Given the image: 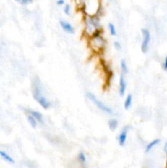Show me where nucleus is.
<instances>
[{"label": "nucleus", "instance_id": "1", "mask_svg": "<svg viewBox=\"0 0 167 168\" xmlns=\"http://www.w3.org/2000/svg\"><path fill=\"white\" fill-rule=\"evenodd\" d=\"M31 92H32L34 99L44 110H48L51 108L52 103L43 93V86L39 77L36 76L33 79L32 84H31Z\"/></svg>", "mask_w": 167, "mask_h": 168}, {"label": "nucleus", "instance_id": "2", "mask_svg": "<svg viewBox=\"0 0 167 168\" xmlns=\"http://www.w3.org/2000/svg\"><path fill=\"white\" fill-rule=\"evenodd\" d=\"M84 22V35L87 38L91 37L92 35L96 34L97 32L100 31H103V26L101 24L99 16H87L85 15V17L83 20Z\"/></svg>", "mask_w": 167, "mask_h": 168}, {"label": "nucleus", "instance_id": "3", "mask_svg": "<svg viewBox=\"0 0 167 168\" xmlns=\"http://www.w3.org/2000/svg\"><path fill=\"white\" fill-rule=\"evenodd\" d=\"M76 4L87 16L98 15L101 9L100 0H76Z\"/></svg>", "mask_w": 167, "mask_h": 168}, {"label": "nucleus", "instance_id": "4", "mask_svg": "<svg viewBox=\"0 0 167 168\" xmlns=\"http://www.w3.org/2000/svg\"><path fill=\"white\" fill-rule=\"evenodd\" d=\"M103 31L97 32L96 34L88 38V44L90 49L95 53H102L107 44V41L103 35Z\"/></svg>", "mask_w": 167, "mask_h": 168}, {"label": "nucleus", "instance_id": "5", "mask_svg": "<svg viewBox=\"0 0 167 168\" xmlns=\"http://www.w3.org/2000/svg\"><path fill=\"white\" fill-rule=\"evenodd\" d=\"M86 96L102 112H105V113H107L108 115H116V112H115L113 109L108 105H107L106 103H104L103 101H101L99 98H97L96 95H94L93 93L87 92L86 93Z\"/></svg>", "mask_w": 167, "mask_h": 168}, {"label": "nucleus", "instance_id": "6", "mask_svg": "<svg viewBox=\"0 0 167 168\" xmlns=\"http://www.w3.org/2000/svg\"><path fill=\"white\" fill-rule=\"evenodd\" d=\"M142 40L141 44V50L143 53H146L149 49L150 42H151V33L147 29H142Z\"/></svg>", "mask_w": 167, "mask_h": 168}, {"label": "nucleus", "instance_id": "7", "mask_svg": "<svg viewBox=\"0 0 167 168\" xmlns=\"http://www.w3.org/2000/svg\"><path fill=\"white\" fill-rule=\"evenodd\" d=\"M129 129H130V126L127 125V126H124L122 128V130L119 134L118 135V143L120 144V146L123 147L124 146V144L126 143V140H127V136H128V133L129 131Z\"/></svg>", "mask_w": 167, "mask_h": 168}, {"label": "nucleus", "instance_id": "8", "mask_svg": "<svg viewBox=\"0 0 167 168\" xmlns=\"http://www.w3.org/2000/svg\"><path fill=\"white\" fill-rule=\"evenodd\" d=\"M127 89V83L125 81V75L121 73L119 79V95L121 97H124Z\"/></svg>", "mask_w": 167, "mask_h": 168}, {"label": "nucleus", "instance_id": "9", "mask_svg": "<svg viewBox=\"0 0 167 168\" xmlns=\"http://www.w3.org/2000/svg\"><path fill=\"white\" fill-rule=\"evenodd\" d=\"M59 24H60L61 29L64 31L65 32H67L68 34H74L75 33V28L73 27V25L68 22V21H65V20H60L59 21Z\"/></svg>", "mask_w": 167, "mask_h": 168}, {"label": "nucleus", "instance_id": "10", "mask_svg": "<svg viewBox=\"0 0 167 168\" xmlns=\"http://www.w3.org/2000/svg\"><path fill=\"white\" fill-rule=\"evenodd\" d=\"M27 112H29L30 114H31V115L35 118L36 121H38V123L43 124V116L41 112H38V111H35V110H33V109H28V110H27Z\"/></svg>", "mask_w": 167, "mask_h": 168}, {"label": "nucleus", "instance_id": "11", "mask_svg": "<svg viewBox=\"0 0 167 168\" xmlns=\"http://www.w3.org/2000/svg\"><path fill=\"white\" fill-rule=\"evenodd\" d=\"M132 103H133V96H132L131 94H129L126 98H125V100H124V108L125 110H129L130 108L132 107Z\"/></svg>", "mask_w": 167, "mask_h": 168}, {"label": "nucleus", "instance_id": "12", "mask_svg": "<svg viewBox=\"0 0 167 168\" xmlns=\"http://www.w3.org/2000/svg\"><path fill=\"white\" fill-rule=\"evenodd\" d=\"M26 118H27V121H28L30 126H31L33 129H35L37 126H38V121H36L35 118L31 114H30L29 112H27V114H26Z\"/></svg>", "mask_w": 167, "mask_h": 168}, {"label": "nucleus", "instance_id": "13", "mask_svg": "<svg viewBox=\"0 0 167 168\" xmlns=\"http://www.w3.org/2000/svg\"><path fill=\"white\" fill-rule=\"evenodd\" d=\"M118 125H119L118 120L116 119V118H111L108 121V127H109V129L111 131H114V130H116V128L118 127Z\"/></svg>", "mask_w": 167, "mask_h": 168}, {"label": "nucleus", "instance_id": "14", "mask_svg": "<svg viewBox=\"0 0 167 168\" xmlns=\"http://www.w3.org/2000/svg\"><path fill=\"white\" fill-rule=\"evenodd\" d=\"M160 142V139H156V140H153V141H151L149 144H147V146H146V148H145V152L146 153H148L150 151L153 149V148L156 146V144H158Z\"/></svg>", "mask_w": 167, "mask_h": 168}, {"label": "nucleus", "instance_id": "15", "mask_svg": "<svg viewBox=\"0 0 167 168\" xmlns=\"http://www.w3.org/2000/svg\"><path fill=\"white\" fill-rule=\"evenodd\" d=\"M121 73L124 75H127L129 73L128 64L124 59H122L121 61Z\"/></svg>", "mask_w": 167, "mask_h": 168}, {"label": "nucleus", "instance_id": "16", "mask_svg": "<svg viewBox=\"0 0 167 168\" xmlns=\"http://www.w3.org/2000/svg\"><path fill=\"white\" fill-rule=\"evenodd\" d=\"M0 156L2 157V158H4V160H6V161H9V162H11V163H14L15 161L13 158H12L11 156H9L7 153H5L4 151H0Z\"/></svg>", "mask_w": 167, "mask_h": 168}, {"label": "nucleus", "instance_id": "17", "mask_svg": "<svg viewBox=\"0 0 167 168\" xmlns=\"http://www.w3.org/2000/svg\"><path fill=\"white\" fill-rule=\"evenodd\" d=\"M108 29H109V31H110L111 35L116 36V35H117L116 28V26H115V25H114L113 23L110 22V23L108 24Z\"/></svg>", "mask_w": 167, "mask_h": 168}, {"label": "nucleus", "instance_id": "18", "mask_svg": "<svg viewBox=\"0 0 167 168\" xmlns=\"http://www.w3.org/2000/svg\"><path fill=\"white\" fill-rule=\"evenodd\" d=\"M78 160L80 161H81L82 163H85V162H86L85 154L83 152H80V153H79V154H78Z\"/></svg>", "mask_w": 167, "mask_h": 168}, {"label": "nucleus", "instance_id": "19", "mask_svg": "<svg viewBox=\"0 0 167 168\" xmlns=\"http://www.w3.org/2000/svg\"><path fill=\"white\" fill-rule=\"evenodd\" d=\"M64 12L65 14L67 15V16H70L71 15V5L70 4H66L64 6Z\"/></svg>", "mask_w": 167, "mask_h": 168}, {"label": "nucleus", "instance_id": "20", "mask_svg": "<svg viewBox=\"0 0 167 168\" xmlns=\"http://www.w3.org/2000/svg\"><path fill=\"white\" fill-rule=\"evenodd\" d=\"M16 1L18 4H22V5H28L33 2V0H16Z\"/></svg>", "mask_w": 167, "mask_h": 168}, {"label": "nucleus", "instance_id": "21", "mask_svg": "<svg viewBox=\"0 0 167 168\" xmlns=\"http://www.w3.org/2000/svg\"><path fill=\"white\" fill-rule=\"evenodd\" d=\"M114 48L118 50V51H121V49H122V45H121V44L120 42H118V41H115L114 42Z\"/></svg>", "mask_w": 167, "mask_h": 168}, {"label": "nucleus", "instance_id": "22", "mask_svg": "<svg viewBox=\"0 0 167 168\" xmlns=\"http://www.w3.org/2000/svg\"><path fill=\"white\" fill-rule=\"evenodd\" d=\"M163 69L165 71H167V57H166V58H165V61H164Z\"/></svg>", "mask_w": 167, "mask_h": 168}, {"label": "nucleus", "instance_id": "23", "mask_svg": "<svg viewBox=\"0 0 167 168\" xmlns=\"http://www.w3.org/2000/svg\"><path fill=\"white\" fill-rule=\"evenodd\" d=\"M57 4L58 6H62L65 4V1L64 0H57Z\"/></svg>", "mask_w": 167, "mask_h": 168}]
</instances>
